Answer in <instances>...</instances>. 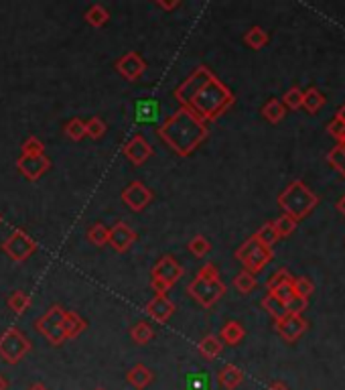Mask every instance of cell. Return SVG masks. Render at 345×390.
I'll use <instances>...</instances> for the list:
<instances>
[{
  "label": "cell",
  "instance_id": "cell-1",
  "mask_svg": "<svg viewBox=\"0 0 345 390\" xmlns=\"http://www.w3.org/2000/svg\"><path fill=\"white\" fill-rule=\"evenodd\" d=\"M157 135L175 153L187 157L207 139V126L195 112L185 106L175 112L171 118H167L157 130Z\"/></svg>",
  "mask_w": 345,
  "mask_h": 390
},
{
  "label": "cell",
  "instance_id": "cell-2",
  "mask_svg": "<svg viewBox=\"0 0 345 390\" xmlns=\"http://www.w3.org/2000/svg\"><path fill=\"white\" fill-rule=\"evenodd\" d=\"M231 104H234V94L214 75L191 96L187 108H191L205 122V120H214L219 114H224Z\"/></svg>",
  "mask_w": 345,
  "mask_h": 390
},
{
  "label": "cell",
  "instance_id": "cell-3",
  "mask_svg": "<svg viewBox=\"0 0 345 390\" xmlns=\"http://www.w3.org/2000/svg\"><path fill=\"white\" fill-rule=\"evenodd\" d=\"M317 204H319V197L301 179H295L283 194L278 195V206L285 209V214L290 216L295 222L307 218L315 209Z\"/></svg>",
  "mask_w": 345,
  "mask_h": 390
},
{
  "label": "cell",
  "instance_id": "cell-4",
  "mask_svg": "<svg viewBox=\"0 0 345 390\" xmlns=\"http://www.w3.org/2000/svg\"><path fill=\"white\" fill-rule=\"evenodd\" d=\"M236 258L244 265V270L256 275L273 260V248L262 246L256 238H248L244 244L236 251Z\"/></svg>",
  "mask_w": 345,
  "mask_h": 390
},
{
  "label": "cell",
  "instance_id": "cell-5",
  "mask_svg": "<svg viewBox=\"0 0 345 390\" xmlns=\"http://www.w3.org/2000/svg\"><path fill=\"white\" fill-rule=\"evenodd\" d=\"M31 352L27 335L16 327H9L0 335V358L6 364H18Z\"/></svg>",
  "mask_w": 345,
  "mask_h": 390
},
{
  "label": "cell",
  "instance_id": "cell-6",
  "mask_svg": "<svg viewBox=\"0 0 345 390\" xmlns=\"http://www.w3.org/2000/svg\"><path fill=\"white\" fill-rule=\"evenodd\" d=\"M187 292L205 309L214 307L224 297L226 292V285L219 279H207V277H195L187 285Z\"/></svg>",
  "mask_w": 345,
  "mask_h": 390
},
{
  "label": "cell",
  "instance_id": "cell-7",
  "mask_svg": "<svg viewBox=\"0 0 345 390\" xmlns=\"http://www.w3.org/2000/svg\"><path fill=\"white\" fill-rule=\"evenodd\" d=\"M63 313H65V309L61 305H51L45 311L43 317L35 321V327L45 335V339L51 346H61L67 342L65 332H63Z\"/></svg>",
  "mask_w": 345,
  "mask_h": 390
},
{
  "label": "cell",
  "instance_id": "cell-8",
  "mask_svg": "<svg viewBox=\"0 0 345 390\" xmlns=\"http://www.w3.org/2000/svg\"><path fill=\"white\" fill-rule=\"evenodd\" d=\"M2 251L6 252L15 263H25L31 254L37 252V242L25 230H15L11 236L4 240Z\"/></svg>",
  "mask_w": 345,
  "mask_h": 390
},
{
  "label": "cell",
  "instance_id": "cell-9",
  "mask_svg": "<svg viewBox=\"0 0 345 390\" xmlns=\"http://www.w3.org/2000/svg\"><path fill=\"white\" fill-rule=\"evenodd\" d=\"M183 273H185V270H183V266L179 265V263L175 260V256H171V254H167V256L158 258L157 265L153 266V279L165 283L169 289H171L177 280L183 277Z\"/></svg>",
  "mask_w": 345,
  "mask_h": 390
},
{
  "label": "cell",
  "instance_id": "cell-10",
  "mask_svg": "<svg viewBox=\"0 0 345 390\" xmlns=\"http://www.w3.org/2000/svg\"><path fill=\"white\" fill-rule=\"evenodd\" d=\"M214 78V73L207 70L205 65H202V68H197V70L193 71L191 75H189L187 80L183 82V84L179 85L177 90H175V96H177V100L179 102H183V104H187L189 100H191V96L202 88L205 82H209Z\"/></svg>",
  "mask_w": 345,
  "mask_h": 390
},
{
  "label": "cell",
  "instance_id": "cell-11",
  "mask_svg": "<svg viewBox=\"0 0 345 390\" xmlns=\"http://www.w3.org/2000/svg\"><path fill=\"white\" fill-rule=\"evenodd\" d=\"M122 201H124L132 211H143V209L153 201V191L141 181H132L128 187L122 191Z\"/></svg>",
  "mask_w": 345,
  "mask_h": 390
},
{
  "label": "cell",
  "instance_id": "cell-12",
  "mask_svg": "<svg viewBox=\"0 0 345 390\" xmlns=\"http://www.w3.org/2000/svg\"><path fill=\"white\" fill-rule=\"evenodd\" d=\"M307 327H309V323L302 320V315H287L280 321H276V334L288 344H295L299 337H302Z\"/></svg>",
  "mask_w": 345,
  "mask_h": 390
},
{
  "label": "cell",
  "instance_id": "cell-13",
  "mask_svg": "<svg viewBox=\"0 0 345 390\" xmlns=\"http://www.w3.org/2000/svg\"><path fill=\"white\" fill-rule=\"evenodd\" d=\"M51 167V161L45 154H35V157H21L16 161V169L29 179V181H37L43 173H47Z\"/></svg>",
  "mask_w": 345,
  "mask_h": 390
},
{
  "label": "cell",
  "instance_id": "cell-14",
  "mask_svg": "<svg viewBox=\"0 0 345 390\" xmlns=\"http://www.w3.org/2000/svg\"><path fill=\"white\" fill-rule=\"evenodd\" d=\"M136 232L130 228L126 222H116V226L110 228V238H108V244L114 248L116 252H128L132 248V244L136 242Z\"/></svg>",
  "mask_w": 345,
  "mask_h": 390
},
{
  "label": "cell",
  "instance_id": "cell-15",
  "mask_svg": "<svg viewBox=\"0 0 345 390\" xmlns=\"http://www.w3.org/2000/svg\"><path fill=\"white\" fill-rule=\"evenodd\" d=\"M116 70L120 71L130 82H136L144 73V70H146V63H144V59L136 51H128V53H124L116 61Z\"/></svg>",
  "mask_w": 345,
  "mask_h": 390
},
{
  "label": "cell",
  "instance_id": "cell-16",
  "mask_svg": "<svg viewBox=\"0 0 345 390\" xmlns=\"http://www.w3.org/2000/svg\"><path fill=\"white\" fill-rule=\"evenodd\" d=\"M153 147L146 142V139L144 137H141V135H136V137H132V139L124 144V154H126V159H128L132 165H143V163H146L150 157H153Z\"/></svg>",
  "mask_w": 345,
  "mask_h": 390
},
{
  "label": "cell",
  "instance_id": "cell-17",
  "mask_svg": "<svg viewBox=\"0 0 345 390\" xmlns=\"http://www.w3.org/2000/svg\"><path fill=\"white\" fill-rule=\"evenodd\" d=\"M158 114H160V108L155 98H141L134 104V120L138 125H157Z\"/></svg>",
  "mask_w": 345,
  "mask_h": 390
},
{
  "label": "cell",
  "instance_id": "cell-18",
  "mask_svg": "<svg viewBox=\"0 0 345 390\" xmlns=\"http://www.w3.org/2000/svg\"><path fill=\"white\" fill-rule=\"evenodd\" d=\"M146 313L158 323L171 320V315L175 313V305L167 295H155V299L146 305Z\"/></svg>",
  "mask_w": 345,
  "mask_h": 390
},
{
  "label": "cell",
  "instance_id": "cell-19",
  "mask_svg": "<svg viewBox=\"0 0 345 390\" xmlns=\"http://www.w3.org/2000/svg\"><path fill=\"white\" fill-rule=\"evenodd\" d=\"M217 382L219 386L226 390H236L244 382V372L242 368H238L236 364H226L219 372H217Z\"/></svg>",
  "mask_w": 345,
  "mask_h": 390
},
{
  "label": "cell",
  "instance_id": "cell-20",
  "mask_svg": "<svg viewBox=\"0 0 345 390\" xmlns=\"http://www.w3.org/2000/svg\"><path fill=\"white\" fill-rule=\"evenodd\" d=\"M153 380H155L153 370H150V368H146L144 364H136V366H132V368L128 370V374H126V382H128L132 389H136V390H144L148 384H153Z\"/></svg>",
  "mask_w": 345,
  "mask_h": 390
},
{
  "label": "cell",
  "instance_id": "cell-21",
  "mask_svg": "<svg viewBox=\"0 0 345 390\" xmlns=\"http://www.w3.org/2000/svg\"><path fill=\"white\" fill-rule=\"evenodd\" d=\"M246 330L244 325L240 323V321H228L224 327H221V332H219V339H221V344H228V346H238L242 339H244Z\"/></svg>",
  "mask_w": 345,
  "mask_h": 390
},
{
  "label": "cell",
  "instance_id": "cell-22",
  "mask_svg": "<svg viewBox=\"0 0 345 390\" xmlns=\"http://www.w3.org/2000/svg\"><path fill=\"white\" fill-rule=\"evenodd\" d=\"M87 327V321L82 320L75 311H65L63 313V332L67 339H75L80 334H84Z\"/></svg>",
  "mask_w": 345,
  "mask_h": 390
},
{
  "label": "cell",
  "instance_id": "cell-23",
  "mask_svg": "<svg viewBox=\"0 0 345 390\" xmlns=\"http://www.w3.org/2000/svg\"><path fill=\"white\" fill-rule=\"evenodd\" d=\"M197 352L202 354L205 360H209V362H212V360H216L217 356L224 352V344H221V339H219L217 335L209 334V335H205L202 342L197 344Z\"/></svg>",
  "mask_w": 345,
  "mask_h": 390
},
{
  "label": "cell",
  "instance_id": "cell-24",
  "mask_svg": "<svg viewBox=\"0 0 345 390\" xmlns=\"http://www.w3.org/2000/svg\"><path fill=\"white\" fill-rule=\"evenodd\" d=\"M325 104H327V98L323 96L317 88H309L302 94V108L309 112V114H317Z\"/></svg>",
  "mask_w": 345,
  "mask_h": 390
},
{
  "label": "cell",
  "instance_id": "cell-25",
  "mask_svg": "<svg viewBox=\"0 0 345 390\" xmlns=\"http://www.w3.org/2000/svg\"><path fill=\"white\" fill-rule=\"evenodd\" d=\"M262 116L270 122V125H278L285 116H287V108L283 106V102L280 100H268L266 104H264V108H262Z\"/></svg>",
  "mask_w": 345,
  "mask_h": 390
},
{
  "label": "cell",
  "instance_id": "cell-26",
  "mask_svg": "<svg viewBox=\"0 0 345 390\" xmlns=\"http://www.w3.org/2000/svg\"><path fill=\"white\" fill-rule=\"evenodd\" d=\"M268 41H270V37H268V33H266L262 27H252L244 35V43L250 47V49H254V51H258V49H262V47H266V43Z\"/></svg>",
  "mask_w": 345,
  "mask_h": 390
},
{
  "label": "cell",
  "instance_id": "cell-27",
  "mask_svg": "<svg viewBox=\"0 0 345 390\" xmlns=\"http://www.w3.org/2000/svg\"><path fill=\"white\" fill-rule=\"evenodd\" d=\"M130 337H132V342H136L138 346H146L148 342H153L155 330H153L146 321H138V323L130 330Z\"/></svg>",
  "mask_w": 345,
  "mask_h": 390
},
{
  "label": "cell",
  "instance_id": "cell-28",
  "mask_svg": "<svg viewBox=\"0 0 345 390\" xmlns=\"http://www.w3.org/2000/svg\"><path fill=\"white\" fill-rule=\"evenodd\" d=\"M262 307L268 311V315H270L274 321H280L283 317H287V309H285V305H283L274 295H270V292L262 299Z\"/></svg>",
  "mask_w": 345,
  "mask_h": 390
},
{
  "label": "cell",
  "instance_id": "cell-29",
  "mask_svg": "<svg viewBox=\"0 0 345 390\" xmlns=\"http://www.w3.org/2000/svg\"><path fill=\"white\" fill-rule=\"evenodd\" d=\"M327 161L335 171L341 173V177H345V142H337L329 153H327Z\"/></svg>",
  "mask_w": 345,
  "mask_h": 390
},
{
  "label": "cell",
  "instance_id": "cell-30",
  "mask_svg": "<svg viewBox=\"0 0 345 390\" xmlns=\"http://www.w3.org/2000/svg\"><path fill=\"white\" fill-rule=\"evenodd\" d=\"M86 21L92 27H104V25L110 21V13H108L104 6H100V4H92V6L87 9Z\"/></svg>",
  "mask_w": 345,
  "mask_h": 390
},
{
  "label": "cell",
  "instance_id": "cell-31",
  "mask_svg": "<svg viewBox=\"0 0 345 390\" xmlns=\"http://www.w3.org/2000/svg\"><path fill=\"white\" fill-rule=\"evenodd\" d=\"M234 287H236V291L242 292V295L252 292L256 289V275H252V273H248V270L238 273L236 279H234Z\"/></svg>",
  "mask_w": 345,
  "mask_h": 390
},
{
  "label": "cell",
  "instance_id": "cell-32",
  "mask_svg": "<svg viewBox=\"0 0 345 390\" xmlns=\"http://www.w3.org/2000/svg\"><path fill=\"white\" fill-rule=\"evenodd\" d=\"M108 238H110V228L102 226V223H94L89 230H87V240L94 244V246H106L108 244Z\"/></svg>",
  "mask_w": 345,
  "mask_h": 390
},
{
  "label": "cell",
  "instance_id": "cell-33",
  "mask_svg": "<svg viewBox=\"0 0 345 390\" xmlns=\"http://www.w3.org/2000/svg\"><path fill=\"white\" fill-rule=\"evenodd\" d=\"M254 238L258 240L262 246H266V248H273L274 244L278 242V234H276V230H274V223L273 222L264 223V226L260 228L258 232L254 234Z\"/></svg>",
  "mask_w": 345,
  "mask_h": 390
},
{
  "label": "cell",
  "instance_id": "cell-34",
  "mask_svg": "<svg viewBox=\"0 0 345 390\" xmlns=\"http://www.w3.org/2000/svg\"><path fill=\"white\" fill-rule=\"evenodd\" d=\"M290 283H292V291H295V295L301 297V299H307V301H309V297L315 291L313 280L307 279V277H295V279H290Z\"/></svg>",
  "mask_w": 345,
  "mask_h": 390
},
{
  "label": "cell",
  "instance_id": "cell-35",
  "mask_svg": "<svg viewBox=\"0 0 345 390\" xmlns=\"http://www.w3.org/2000/svg\"><path fill=\"white\" fill-rule=\"evenodd\" d=\"M9 307L13 309V313L16 315H23L27 309L31 307V297L27 292L23 291H15L11 297H9Z\"/></svg>",
  "mask_w": 345,
  "mask_h": 390
},
{
  "label": "cell",
  "instance_id": "cell-36",
  "mask_svg": "<svg viewBox=\"0 0 345 390\" xmlns=\"http://www.w3.org/2000/svg\"><path fill=\"white\" fill-rule=\"evenodd\" d=\"M189 252L193 254V256H197V258H203V256H207L209 252H212V244H209V240L202 234H197L195 238H191V242H189Z\"/></svg>",
  "mask_w": 345,
  "mask_h": 390
},
{
  "label": "cell",
  "instance_id": "cell-37",
  "mask_svg": "<svg viewBox=\"0 0 345 390\" xmlns=\"http://www.w3.org/2000/svg\"><path fill=\"white\" fill-rule=\"evenodd\" d=\"M273 223H274V230H276L278 238L290 236V234L295 232V228H297V222H295L290 216H287V214H283L280 218H276Z\"/></svg>",
  "mask_w": 345,
  "mask_h": 390
},
{
  "label": "cell",
  "instance_id": "cell-38",
  "mask_svg": "<svg viewBox=\"0 0 345 390\" xmlns=\"http://www.w3.org/2000/svg\"><path fill=\"white\" fill-rule=\"evenodd\" d=\"M187 390H209V374L207 372H191L185 382Z\"/></svg>",
  "mask_w": 345,
  "mask_h": 390
},
{
  "label": "cell",
  "instance_id": "cell-39",
  "mask_svg": "<svg viewBox=\"0 0 345 390\" xmlns=\"http://www.w3.org/2000/svg\"><path fill=\"white\" fill-rule=\"evenodd\" d=\"M302 92L301 88H290L287 94H285V98H283V106L285 108H288V110H299V108H302Z\"/></svg>",
  "mask_w": 345,
  "mask_h": 390
},
{
  "label": "cell",
  "instance_id": "cell-40",
  "mask_svg": "<svg viewBox=\"0 0 345 390\" xmlns=\"http://www.w3.org/2000/svg\"><path fill=\"white\" fill-rule=\"evenodd\" d=\"M65 135L72 140H82L86 137V122L82 118H72L65 125Z\"/></svg>",
  "mask_w": 345,
  "mask_h": 390
},
{
  "label": "cell",
  "instance_id": "cell-41",
  "mask_svg": "<svg viewBox=\"0 0 345 390\" xmlns=\"http://www.w3.org/2000/svg\"><path fill=\"white\" fill-rule=\"evenodd\" d=\"M104 135H106V122L102 118H98V116L89 118L86 122V137H92L94 140H98Z\"/></svg>",
  "mask_w": 345,
  "mask_h": 390
},
{
  "label": "cell",
  "instance_id": "cell-42",
  "mask_svg": "<svg viewBox=\"0 0 345 390\" xmlns=\"http://www.w3.org/2000/svg\"><path fill=\"white\" fill-rule=\"evenodd\" d=\"M23 154L21 157H35V154H45V144L37 137H29L21 147Z\"/></svg>",
  "mask_w": 345,
  "mask_h": 390
},
{
  "label": "cell",
  "instance_id": "cell-43",
  "mask_svg": "<svg viewBox=\"0 0 345 390\" xmlns=\"http://www.w3.org/2000/svg\"><path fill=\"white\" fill-rule=\"evenodd\" d=\"M268 292H270V295H274V297H276V299H278L283 305H287L292 297H297V295H295V291H292V283H290V280H288V283H285V285H278L276 289H273V291H268Z\"/></svg>",
  "mask_w": 345,
  "mask_h": 390
},
{
  "label": "cell",
  "instance_id": "cell-44",
  "mask_svg": "<svg viewBox=\"0 0 345 390\" xmlns=\"http://www.w3.org/2000/svg\"><path fill=\"white\" fill-rule=\"evenodd\" d=\"M307 305H309V301H307V299L292 297L287 305H285V309H287V315H302V313H305V309H307Z\"/></svg>",
  "mask_w": 345,
  "mask_h": 390
},
{
  "label": "cell",
  "instance_id": "cell-45",
  "mask_svg": "<svg viewBox=\"0 0 345 390\" xmlns=\"http://www.w3.org/2000/svg\"><path fill=\"white\" fill-rule=\"evenodd\" d=\"M290 279H292V277H290V273H288L287 268H278V270L274 273L273 277L268 279V291L276 289L278 285H285V283H288Z\"/></svg>",
  "mask_w": 345,
  "mask_h": 390
},
{
  "label": "cell",
  "instance_id": "cell-46",
  "mask_svg": "<svg viewBox=\"0 0 345 390\" xmlns=\"http://www.w3.org/2000/svg\"><path fill=\"white\" fill-rule=\"evenodd\" d=\"M327 130H329V135L333 139L337 140V142H341L345 137V125L339 120V118H333L331 120V125L327 126Z\"/></svg>",
  "mask_w": 345,
  "mask_h": 390
},
{
  "label": "cell",
  "instance_id": "cell-47",
  "mask_svg": "<svg viewBox=\"0 0 345 390\" xmlns=\"http://www.w3.org/2000/svg\"><path fill=\"white\" fill-rule=\"evenodd\" d=\"M157 4L160 6V9H165V11H172V9H177L181 2H179V0H175V2H165V0H158Z\"/></svg>",
  "mask_w": 345,
  "mask_h": 390
},
{
  "label": "cell",
  "instance_id": "cell-48",
  "mask_svg": "<svg viewBox=\"0 0 345 390\" xmlns=\"http://www.w3.org/2000/svg\"><path fill=\"white\" fill-rule=\"evenodd\" d=\"M266 390H290V389H288L285 382H278V380H276V382H273V384H270Z\"/></svg>",
  "mask_w": 345,
  "mask_h": 390
},
{
  "label": "cell",
  "instance_id": "cell-49",
  "mask_svg": "<svg viewBox=\"0 0 345 390\" xmlns=\"http://www.w3.org/2000/svg\"><path fill=\"white\" fill-rule=\"evenodd\" d=\"M27 390H49V389L45 386L43 382H35V384H31V386Z\"/></svg>",
  "mask_w": 345,
  "mask_h": 390
},
{
  "label": "cell",
  "instance_id": "cell-50",
  "mask_svg": "<svg viewBox=\"0 0 345 390\" xmlns=\"http://www.w3.org/2000/svg\"><path fill=\"white\" fill-rule=\"evenodd\" d=\"M337 211H341V214L345 216V195L339 199V201H337Z\"/></svg>",
  "mask_w": 345,
  "mask_h": 390
},
{
  "label": "cell",
  "instance_id": "cell-51",
  "mask_svg": "<svg viewBox=\"0 0 345 390\" xmlns=\"http://www.w3.org/2000/svg\"><path fill=\"white\" fill-rule=\"evenodd\" d=\"M0 390H9V380L0 374Z\"/></svg>",
  "mask_w": 345,
  "mask_h": 390
},
{
  "label": "cell",
  "instance_id": "cell-52",
  "mask_svg": "<svg viewBox=\"0 0 345 390\" xmlns=\"http://www.w3.org/2000/svg\"><path fill=\"white\" fill-rule=\"evenodd\" d=\"M335 118H339V120L345 125V104L339 108V112H337V116H335Z\"/></svg>",
  "mask_w": 345,
  "mask_h": 390
},
{
  "label": "cell",
  "instance_id": "cell-53",
  "mask_svg": "<svg viewBox=\"0 0 345 390\" xmlns=\"http://www.w3.org/2000/svg\"><path fill=\"white\" fill-rule=\"evenodd\" d=\"M94 390H106V389H102V386H100V389H94Z\"/></svg>",
  "mask_w": 345,
  "mask_h": 390
},
{
  "label": "cell",
  "instance_id": "cell-54",
  "mask_svg": "<svg viewBox=\"0 0 345 390\" xmlns=\"http://www.w3.org/2000/svg\"><path fill=\"white\" fill-rule=\"evenodd\" d=\"M0 222H2V216H0Z\"/></svg>",
  "mask_w": 345,
  "mask_h": 390
},
{
  "label": "cell",
  "instance_id": "cell-55",
  "mask_svg": "<svg viewBox=\"0 0 345 390\" xmlns=\"http://www.w3.org/2000/svg\"><path fill=\"white\" fill-rule=\"evenodd\" d=\"M341 142H345V137H344V140H341Z\"/></svg>",
  "mask_w": 345,
  "mask_h": 390
}]
</instances>
